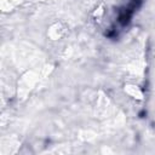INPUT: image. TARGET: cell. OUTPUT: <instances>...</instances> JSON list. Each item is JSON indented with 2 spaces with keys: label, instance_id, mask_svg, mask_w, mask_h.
<instances>
[{
  "label": "cell",
  "instance_id": "obj_2",
  "mask_svg": "<svg viewBox=\"0 0 155 155\" xmlns=\"http://www.w3.org/2000/svg\"><path fill=\"white\" fill-rule=\"evenodd\" d=\"M125 92H126L130 97H132V98H134V99H138V101L143 99V92H142V90H140L137 85H133V84H127V85H125Z\"/></svg>",
  "mask_w": 155,
  "mask_h": 155
},
{
  "label": "cell",
  "instance_id": "obj_1",
  "mask_svg": "<svg viewBox=\"0 0 155 155\" xmlns=\"http://www.w3.org/2000/svg\"><path fill=\"white\" fill-rule=\"evenodd\" d=\"M65 31H67V28L62 22H54L53 24L50 25L47 30V35L51 40H58L65 34Z\"/></svg>",
  "mask_w": 155,
  "mask_h": 155
}]
</instances>
